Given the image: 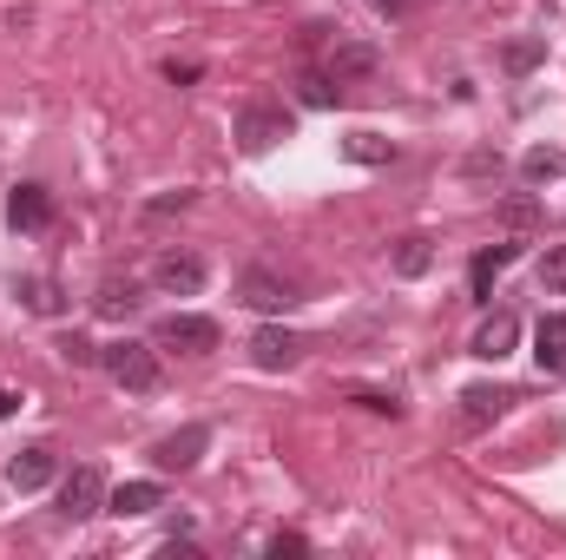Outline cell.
<instances>
[{"mask_svg":"<svg viewBox=\"0 0 566 560\" xmlns=\"http://www.w3.org/2000/svg\"><path fill=\"white\" fill-rule=\"evenodd\" d=\"M99 508H106V475L86 462V468H73V475L60 481V515H66V521H93Z\"/></svg>","mask_w":566,"mask_h":560,"instance_id":"8992f818","label":"cell"},{"mask_svg":"<svg viewBox=\"0 0 566 560\" xmlns=\"http://www.w3.org/2000/svg\"><path fill=\"white\" fill-rule=\"evenodd\" d=\"M296 86H303V106H336V100H343V86H336L329 73H303Z\"/></svg>","mask_w":566,"mask_h":560,"instance_id":"cb8c5ba5","label":"cell"},{"mask_svg":"<svg viewBox=\"0 0 566 560\" xmlns=\"http://www.w3.org/2000/svg\"><path fill=\"white\" fill-rule=\"evenodd\" d=\"M271 554H310V541H303V535H271Z\"/></svg>","mask_w":566,"mask_h":560,"instance_id":"f1b7e54d","label":"cell"},{"mask_svg":"<svg viewBox=\"0 0 566 560\" xmlns=\"http://www.w3.org/2000/svg\"><path fill=\"white\" fill-rule=\"evenodd\" d=\"M428 265H434V238H422V231L396 238V251H389V271L396 278H428Z\"/></svg>","mask_w":566,"mask_h":560,"instance_id":"2e32d148","label":"cell"},{"mask_svg":"<svg viewBox=\"0 0 566 560\" xmlns=\"http://www.w3.org/2000/svg\"><path fill=\"white\" fill-rule=\"evenodd\" d=\"M303 350H310V343H303L296 330H277V323H264V330L251 336V363H258V370H296Z\"/></svg>","mask_w":566,"mask_h":560,"instance_id":"9c48e42d","label":"cell"},{"mask_svg":"<svg viewBox=\"0 0 566 560\" xmlns=\"http://www.w3.org/2000/svg\"><path fill=\"white\" fill-rule=\"evenodd\" d=\"M290 126H296V120L283 113L277 100H251V106L238 113L231 139H238L244 152H251V158H258V152H271V145H283V139H290Z\"/></svg>","mask_w":566,"mask_h":560,"instance_id":"3957f363","label":"cell"},{"mask_svg":"<svg viewBox=\"0 0 566 560\" xmlns=\"http://www.w3.org/2000/svg\"><path fill=\"white\" fill-rule=\"evenodd\" d=\"M238 303L258 310V317H283L296 303V283L283 278V271H271V265H244L238 271Z\"/></svg>","mask_w":566,"mask_h":560,"instance_id":"277c9868","label":"cell"},{"mask_svg":"<svg viewBox=\"0 0 566 560\" xmlns=\"http://www.w3.org/2000/svg\"><path fill=\"white\" fill-rule=\"evenodd\" d=\"M139 303L145 297H139V283L133 278H106L99 290H93V310H99V317H133Z\"/></svg>","mask_w":566,"mask_h":560,"instance_id":"d6986e66","label":"cell"},{"mask_svg":"<svg viewBox=\"0 0 566 560\" xmlns=\"http://www.w3.org/2000/svg\"><path fill=\"white\" fill-rule=\"evenodd\" d=\"M106 508L126 521V515H151V508H165V488L158 481H119L113 495H106Z\"/></svg>","mask_w":566,"mask_h":560,"instance_id":"9a60e30c","label":"cell"},{"mask_svg":"<svg viewBox=\"0 0 566 560\" xmlns=\"http://www.w3.org/2000/svg\"><path fill=\"white\" fill-rule=\"evenodd\" d=\"M566 172V152H554V145H534L527 158H521V178L527 185H547V178H560Z\"/></svg>","mask_w":566,"mask_h":560,"instance_id":"7402d4cb","label":"cell"},{"mask_svg":"<svg viewBox=\"0 0 566 560\" xmlns=\"http://www.w3.org/2000/svg\"><path fill=\"white\" fill-rule=\"evenodd\" d=\"M541 60H547V40H534V33H521V40H507V46H501V66H507L514 80H521V73H534Z\"/></svg>","mask_w":566,"mask_h":560,"instance_id":"ffe728a7","label":"cell"},{"mask_svg":"<svg viewBox=\"0 0 566 560\" xmlns=\"http://www.w3.org/2000/svg\"><path fill=\"white\" fill-rule=\"evenodd\" d=\"M376 7H382V13H402V7H409V0H376Z\"/></svg>","mask_w":566,"mask_h":560,"instance_id":"1f68e13d","label":"cell"},{"mask_svg":"<svg viewBox=\"0 0 566 560\" xmlns=\"http://www.w3.org/2000/svg\"><path fill=\"white\" fill-rule=\"evenodd\" d=\"M534 356H541V370H566V310L541 317V330H534Z\"/></svg>","mask_w":566,"mask_h":560,"instance_id":"e0dca14e","label":"cell"},{"mask_svg":"<svg viewBox=\"0 0 566 560\" xmlns=\"http://www.w3.org/2000/svg\"><path fill=\"white\" fill-rule=\"evenodd\" d=\"M60 356H66V363H80V370H93V363H99V343H86V336L73 330V336H60Z\"/></svg>","mask_w":566,"mask_h":560,"instance_id":"4316f807","label":"cell"},{"mask_svg":"<svg viewBox=\"0 0 566 560\" xmlns=\"http://www.w3.org/2000/svg\"><path fill=\"white\" fill-rule=\"evenodd\" d=\"M534 218H541V198H527V191L501 198V225H514V231H521V225H534Z\"/></svg>","mask_w":566,"mask_h":560,"instance_id":"484cf974","label":"cell"},{"mask_svg":"<svg viewBox=\"0 0 566 560\" xmlns=\"http://www.w3.org/2000/svg\"><path fill=\"white\" fill-rule=\"evenodd\" d=\"M7 225H13V231H46V225H53V191H46V185H13Z\"/></svg>","mask_w":566,"mask_h":560,"instance_id":"8fae6325","label":"cell"},{"mask_svg":"<svg viewBox=\"0 0 566 560\" xmlns=\"http://www.w3.org/2000/svg\"><path fill=\"white\" fill-rule=\"evenodd\" d=\"M541 290H547V297H566V245H547V258H541Z\"/></svg>","mask_w":566,"mask_h":560,"instance_id":"603a6c76","label":"cell"},{"mask_svg":"<svg viewBox=\"0 0 566 560\" xmlns=\"http://www.w3.org/2000/svg\"><path fill=\"white\" fill-rule=\"evenodd\" d=\"M53 475H60V455H53L46 442H33V448H20V455L7 462V488H13V495H33V488H46Z\"/></svg>","mask_w":566,"mask_h":560,"instance_id":"ba28073f","label":"cell"},{"mask_svg":"<svg viewBox=\"0 0 566 560\" xmlns=\"http://www.w3.org/2000/svg\"><path fill=\"white\" fill-rule=\"evenodd\" d=\"M349 403L369 409V416H402V396L396 390H349Z\"/></svg>","mask_w":566,"mask_h":560,"instance_id":"d4e9b609","label":"cell"},{"mask_svg":"<svg viewBox=\"0 0 566 560\" xmlns=\"http://www.w3.org/2000/svg\"><path fill=\"white\" fill-rule=\"evenodd\" d=\"M461 172H468V178H488V172H501V152H468Z\"/></svg>","mask_w":566,"mask_h":560,"instance_id":"83f0119b","label":"cell"},{"mask_svg":"<svg viewBox=\"0 0 566 560\" xmlns=\"http://www.w3.org/2000/svg\"><path fill=\"white\" fill-rule=\"evenodd\" d=\"M211 278V265L198 258V251H158V265H151V283L165 290V297H198Z\"/></svg>","mask_w":566,"mask_h":560,"instance_id":"5b68a950","label":"cell"},{"mask_svg":"<svg viewBox=\"0 0 566 560\" xmlns=\"http://www.w3.org/2000/svg\"><path fill=\"white\" fill-rule=\"evenodd\" d=\"M514 258H521V245H494V251H481V258L468 265V297H474V303H494V278H501Z\"/></svg>","mask_w":566,"mask_h":560,"instance_id":"4fadbf2b","label":"cell"},{"mask_svg":"<svg viewBox=\"0 0 566 560\" xmlns=\"http://www.w3.org/2000/svg\"><path fill=\"white\" fill-rule=\"evenodd\" d=\"M205 442H211V428L205 422H185L178 435H165V442H151V462L165 468V475H185L198 455H205Z\"/></svg>","mask_w":566,"mask_h":560,"instance_id":"52a82bcc","label":"cell"},{"mask_svg":"<svg viewBox=\"0 0 566 560\" xmlns=\"http://www.w3.org/2000/svg\"><path fill=\"white\" fill-rule=\"evenodd\" d=\"M13 297H20L33 317H60V310H66V290H60L53 278H20L13 283Z\"/></svg>","mask_w":566,"mask_h":560,"instance_id":"ac0fdd59","label":"cell"},{"mask_svg":"<svg viewBox=\"0 0 566 560\" xmlns=\"http://www.w3.org/2000/svg\"><path fill=\"white\" fill-rule=\"evenodd\" d=\"M514 343H521V317H514V310H494V317L474 330L468 356H481V363H501V356H514Z\"/></svg>","mask_w":566,"mask_h":560,"instance_id":"30bf717a","label":"cell"},{"mask_svg":"<svg viewBox=\"0 0 566 560\" xmlns=\"http://www.w3.org/2000/svg\"><path fill=\"white\" fill-rule=\"evenodd\" d=\"M376 66H382V53H376L369 40H343V46L329 53V80H336V86H343V80H369Z\"/></svg>","mask_w":566,"mask_h":560,"instance_id":"5bb4252c","label":"cell"},{"mask_svg":"<svg viewBox=\"0 0 566 560\" xmlns=\"http://www.w3.org/2000/svg\"><path fill=\"white\" fill-rule=\"evenodd\" d=\"M165 80H171V86H191V80H198V66H191V60H171V66H165Z\"/></svg>","mask_w":566,"mask_h":560,"instance_id":"f546056e","label":"cell"},{"mask_svg":"<svg viewBox=\"0 0 566 560\" xmlns=\"http://www.w3.org/2000/svg\"><path fill=\"white\" fill-rule=\"evenodd\" d=\"M343 158H356V165H389L396 145L382 139V133H349V139H343Z\"/></svg>","mask_w":566,"mask_h":560,"instance_id":"44dd1931","label":"cell"},{"mask_svg":"<svg viewBox=\"0 0 566 560\" xmlns=\"http://www.w3.org/2000/svg\"><path fill=\"white\" fill-rule=\"evenodd\" d=\"M99 370H106L119 390H133V396H158V383H165V370H158V343H133V336L99 343Z\"/></svg>","mask_w":566,"mask_h":560,"instance_id":"6da1fadb","label":"cell"},{"mask_svg":"<svg viewBox=\"0 0 566 560\" xmlns=\"http://www.w3.org/2000/svg\"><path fill=\"white\" fill-rule=\"evenodd\" d=\"M151 343H158V350H178V356H211V350L224 343V330H218L211 317H198V310H171V317H158Z\"/></svg>","mask_w":566,"mask_h":560,"instance_id":"7a4b0ae2","label":"cell"},{"mask_svg":"<svg viewBox=\"0 0 566 560\" xmlns=\"http://www.w3.org/2000/svg\"><path fill=\"white\" fill-rule=\"evenodd\" d=\"M514 403H521V390H501V383H468V390H461V416L474 422V428L494 422V416H507Z\"/></svg>","mask_w":566,"mask_h":560,"instance_id":"7c38bea8","label":"cell"},{"mask_svg":"<svg viewBox=\"0 0 566 560\" xmlns=\"http://www.w3.org/2000/svg\"><path fill=\"white\" fill-rule=\"evenodd\" d=\"M13 409H20V390H0V422L13 416Z\"/></svg>","mask_w":566,"mask_h":560,"instance_id":"4dcf8cb0","label":"cell"}]
</instances>
